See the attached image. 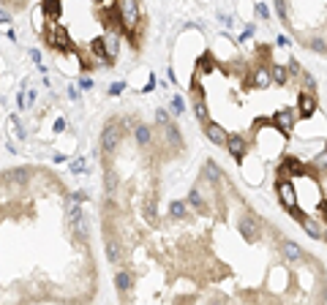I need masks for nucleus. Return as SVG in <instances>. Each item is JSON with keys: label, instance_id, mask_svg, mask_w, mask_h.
Returning a JSON list of instances; mask_svg holds the SVG:
<instances>
[{"label": "nucleus", "instance_id": "f257e3e1", "mask_svg": "<svg viewBox=\"0 0 327 305\" xmlns=\"http://www.w3.org/2000/svg\"><path fill=\"white\" fill-rule=\"evenodd\" d=\"M115 3H117V11H120L123 25H126V33H129V38H134L131 30L139 25V6H136V0H115Z\"/></svg>", "mask_w": 327, "mask_h": 305}, {"label": "nucleus", "instance_id": "f03ea898", "mask_svg": "<svg viewBox=\"0 0 327 305\" xmlns=\"http://www.w3.org/2000/svg\"><path fill=\"white\" fill-rule=\"evenodd\" d=\"M120 139H123V131L117 128L115 123H109L104 131H101V150H104L106 155L117 152V147H120Z\"/></svg>", "mask_w": 327, "mask_h": 305}, {"label": "nucleus", "instance_id": "7ed1b4c3", "mask_svg": "<svg viewBox=\"0 0 327 305\" xmlns=\"http://www.w3.org/2000/svg\"><path fill=\"white\" fill-rule=\"evenodd\" d=\"M47 38H49V47H58V49H63V52H68V35H65V30L60 28L55 19H49V30H47Z\"/></svg>", "mask_w": 327, "mask_h": 305}, {"label": "nucleus", "instance_id": "20e7f679", "mask_svg": "<svg viewBox=\"0 0 327 305\" xmlns=\"http://www.w3.org/2000/svg\"><path fill=\"white\" fill-rule=\"evenodd\" d=\"M278 199L284 202L289 210L297 205V194H294V185H292L289 180H278Z\"/></svg>", "mask_w": 327, "mask_h": 305}, {"label": "nucleus", "instance_id": "39448f33", "mask_svg": "<svg viewBox=\"0 0 327 305\" xmlns=\"http://www.w3.org/2000/svg\"><path fill=\"white\" fill-rule=\"evenodd\" d=\"M204 136H207L213 145H227V139H229L227 131H224L218 123H213V120H207V123H204Z\"/></svg>", "mask_w": 327, "mask_h": 305}, {"label": "nucleus", "instance_id": "423d86ee", "mask_svg": "<svg viewBox=\"0 0 327 305\" xmlns=\"http://www.w3.org/2000/svg\"><path fill=\"white\" fill-rule=\"evenodd\" d=\"M273 123H278V128L284 131V134H289V131L294 128V109H281L273 115Z\"/></svg>", "mask_w": 327, "mask_h": 305}, {"label": "nucleus", "instance_id": "0eeeda50", "mask_svg": "<svg viewBox=\"0 0 327 305\" xmlns=\"http://www.w3.org/2000/svg\"><path fill=\"white\" fill-rule=\"evenodd\" d=\"M227 147H229V152H232L237 161H243V155H245V150H248V145H245V139L240 134H229V139H227Z\"/></svg>", "mask_w": 327, "mask_h": 305}, {"label": "nucleus", "instance_id": "6e6552de", "mask_svg": "<svg viewBox=\"0 0 327 305\" xmlns=\"http://www.w3.org/2000/svg\"><path fill=\"white\" fill-rule=\"evenodd\" d=\"M240 235H243L245 240H251V243H254V240H257V237H259V223L254 221L251 215L240 218Z\"/></svg>", "mask_w": 327, "mask_h": 305}, {"label": "nucleus", "instance_id": "1a4fd4ad", "mask_svg": "<svg viewBox=\"0 0 327 305\" xmlns=\"http://www.w3.org/2000/svg\"><path fill=\"white\" fill-rule=\"evenodd\" d=\"M90 49H93L96 58L104 60V65H112V55H109V49H106V38H93V41H90Z\"/></svg>", "mask_w": 327, "mask_h": 305}, {"label": "nucleus", "instance_id": "9d476101", "mask_svg": "<svg viewBox=\"0 0 327 305\" xmlns=\"http://www.w3.org/2000/svg\"><path fill=\"white\" fill-rule=\"evenodd\" d=\"M300 172H303V166H300V161H294V158H286L284 164L278 166L281 180H286V177H292V175H300Z\"/></svg>", "mask_w": 327, "mask_h": 305}, {"label": "nucleus", "instance_id": "9b49d317", "mask_svg": "<svg viewBox=\"0 0 327 305\" xmlns=\"http://www.w3.org/2000/svg\"><path fill=\"white\" fill-rule=\"evenodd\" d=\"M297 104H300V115H303V118H311V115H314L316 101L311 98V93H300L297 95Z\"/></svg>", "mask_w": 327, "mask_h": 305}, {"label": "nucleus", "instance_id": "f8f14e48", "mask_svg": "<svg viewBox=\"0 0 327 305\" xmlns=\"http://www.w3.org/2000/svg\"><path fill=\"white\" fill-rule=\"evenodd\" d=\"M270 82H273V74H270L267 68H257V71H254V76H251V85H254V88L262 90V88H267Z\"/></svg>", "mask_w": 327, "mask_h": 305}, {"label": "nucleus", "instance_id": "ddd939ff", "mask_svg": "<svg viewBox=\"0 0 327 305\" xmlns=\"http://www.w3.org/2000/svg\"><path fill=\"white\" fill-rule=\"evenodd\" d=\"M281 251H284V259H289V262H297V259L303 256V251H300V245L294 240H284Z\"/></svg>", "mask_w": 327, "mask_h": 305}, {"label": "nucleus", "instance_id": "4468645a", "mask_svg": "<svg viewBox=\"0 0 327 305\" xmlns=\"http://www.w3.org/2000/svg\"><path fill=\"white\" fill-rule=\"evenodd\" d=\"M188 205H191V207H196V213H199V215H204V213H207V202L202 199V194H199L196 188H194L191 194H188Z\"/></svg>", "mask_w": 327, "mask_h": 305}, {"label": "nucleus", "instance_id": "2eb2a0df", "mask_svg": "<svg viewBox=\"0 0 327 305\" xmlns=\"http://www.w3.org/2000/svg\"><path fill=\"white\" fill-rule=\"evenodd\" d=\"M41 8H44L47 19H58L60 17V0H41Z\"/></svg>", "mask_w": 327, "mask_h": 305}, {"label": "nucleus", "instance_id": "dca6fc26", "mask_svg": "<svg viewBox=\"0 0 327 305\" xmlns=\"http://www.w3.org/2000/svg\"><path fill=\"white\" fill-rule=\"evenodd\" d=\"M164 131H166V139L172 142V147H180V145H183V139H180V128H177L175 123L164 125Z\"/></svg>", "mask_w": 327, "mask_h": 305}, {"label": "nucleus", "instance_id": "f3484780", "mask_svg": "<svg viewBox=\"0 0 327 305\" xmlns=\"http://www.w3.org/2000/svg\"><path fill=\"white\" fill-rule=\"evenodd\" d=\"M71 226H74V232H76V237H79V240H88V237H90V229H88V221H85V215H82L79 221H74Z\"/></svg>", "mask_w": 327, "mask_h": 305}, {"label": "nucleus", "instance_id": "a211bd4d", "mask_svg": "<svg viewBox=\"0 0 327 305\" xmlns=\"http://www.w3.org/2000/svg\"><path fill=\"white\" fill-rule=\"evenodd\" d=\"M131 283H134V281H131L129 273H117V275H115V286H117V292H129Z\"/></svg>", "mask_w": 327, "mask_h": 305}, {"label": "nucleus", "instance_id": "6ab92c4d", "mask_svg": "<svg viewBox=\"0 0 327 305\" xmlns=\"http://www.w3.org/2000/svg\"><path fill=\"white\" fill-rule=\"evenodd\" d=\"M273 82L275 85H286V79H289V68H284V65H273Z\"/></svg>", "mask_w": 327, "mask_h": 305}, {"label": "nucleus", "instance_id": "aec40b11", "mask_svg": "<svg viewBox=\"0 0 327 305\" xmlns=\"http://www.w3.org/2000/svg\"><path fill=\"white\" fill-rule=\"evenodd\" d=\"M106 259H109V262H117V259H120V243L117 240H106Z\"/></svg>", "mask_w": 327, "mask_h": 305}, {"label": "nucleus", "instance_id": "412c9836", "mask_svg": "<svg viewBox=\"0 0 327 305\" xmlns=\"http://www.w3.org/2000/svg\"><path fill=\"white\" fill-rule=\"evenodd\" d=\"M194 112H196V118L202 123H207V104H204L202 95H196V101H194Z\"/></svg>", "mask_w": 327, "mask_h": 305}, {"label": "nucleus", "instance_id": "4be33fe9", "mask_svg": "<svg viewBox=\"0 0 327 305\" xmlns=\"http://www.w3.org/2000/svg\"><path fill=\"white\" fill-rule=\"evenodd\" d=\"M303 226H305V232H308L311 237H316V240H319V237H325V232H322V226L316 221H311V218H305L303 221Z\"/></svg>", "mask_w": 327, "mask_h": 305}, {"label": "nucleus", "instance_id": "5701e85b", "mask_svg": "<svg viewBox=\"0 0 327 305\" xmlns=\"http://www.w3.org/2000/svg\"><path fill=\"white\" fill-rule=\"evenodd\" d=\"M204 175L210 177L213 183H216L218 177H221V169H218V164H216V161H204Z\"/></svg>", "mask_w": 327, "mask_h": 305}, {"label": "nucleus", "instance_id": "b1692460", "mask_svg": "<svg viewBox=\"0 0 327 305\" xmlns=\"http://www.w3.org/2000/svg\"><path fill=\"white\" fill-rule=\"evenodd\" d=\"M134 136H136V142H139V145H147V142H150V128H147V125H136Z\"/></svg>", "mask_w": 327, "mask_h": 305}, {"label": "nucleus", "instance_id": "393cba45", "mask_svg": "<svg viewBox=\"0 0 327 305\" xmlns=\"http://www.w3.org/2000/svg\"><path fill=\"white\" fill-rule=\"evenodd\" d=\"M169 215L172 218H183V215H186V202H172V205H169Z\"/></svg>", "mask_w": 327, "mask_h": 305}, {"label": "nucleus", "instance_id": "a878e982", "mask_svg": "<svg viewBox=\"0 0 327 305\" xmlns=\"http://www.w3.org/2000/svg\"><path fill=\"white\" fill-rule=\"evenodd\" d=\"M275 3V11H278V19L289 22V8H286V0H273Z\"/></svg>", "mask_w": 327, "mask_h": 305}, {"label": "nucleus", "instance_id": "bb28decb", "mask_svg": "<svg viewBox=\"0 0 327 305\" xmlns=\"http://www.w3.org/2000/svg\"><path fill=\"white\" fill-rule=\"evenodd\" d=\"M85 215V213H82V207H79V202H74V205H71V210H68V221L74 223V221H79V218Z\"/></svg>", "mask_w": 327, "mask_h": 305}, {"label": "nucleus", "instance_id": "cd10ccee", "mask_svg": "<svg viewBox=\"0 0 327 305\" xmlns=\"http://www.w3.org/2000/svg\"><path fill=\"white\" fill-rule=\"evenodd\" d=\"M156 120H158V125H169L172 123L169 112H166V109H156Z\"/></svg>", "mask_w": 327, "mask_h": 305}, {"label": "nucleus", "instance_id": "c85d7f7f", "mask_svg": "<svg viewBox=\"0 0 327 305\" xmlns=\"http://www.w3.org/2000/svg\"><path fill=\"white\" fill-rule=\"evenodd\" d=\"M308 49H314V52H325V55H327V44L322 41V38H314V41H308Z\"/></svg>", "mask_w": 327, "mask_h": 305}, {"label": "nucleus", "instance_id": "c756f323", "mask_svg": "<svg viewBox=\"0 0 327 305\" xmlns=\"http://www.w3.org/2000/svg\"><path fill=\"white\" fill-rule=\"evenodd\" d=\"M106 49H109L112 60H115V55H117V35H106Z\"/></svg>", "mask_w": 327, "mask_h": 305}, {"label": "nucleus", "instance_id": "7c9ffc66", "mask_svg": "<svg viewBox=\"0 0 327 305\" xmlns=\"http://www.w3.org/2000/svg\"><path fill=\"white\" fill-rule=\"evenodd\" d=\"M199 68H202V71H213V58H210V55H202V58H199Z\"/></svg>", "mask_w": 327, "mask_h": 305}, {"label": "nucleus", "instance_id": "2f4dec72", "mask_svg": "<svg viewBox=\"0 0 327 305\" xmlns=\"http://www.w3.org/2000/svg\"><path fill=\"white\" fill-rule=\"evenodd\" d=\"M183 109H186V106H183V98L175 95V98H172V115H183Z\"/></svg>", "mask_w": 327, "mask_h": 305}, {"label": "nucleus", "instance_id": "473e14b6", "mask_svg": "<svg viewBox=\"0 0 327 305\" xmlns=\"http://www.w3.org/2000/svg\"><path fill=\"white\" fill-rule=\"evenodd\" d=\"M8 177H11V180H17V183H25V180H28V169H14Z\"/></svg>", "mask_w": 327, "mask_h": 305}, {"label": "nucleus", "instance_id": "72a5a7b5", "mask_svg": "<svg viewBox=\"0 0 327 305\" xmlns=\"http://www.w3.org/2000/svg\"><path fill=\"white\" fill-rule=\"evenodd\" d=\"M316 169L327 172V150H322V152H319V158H316Z\"/></svg>", "mask_w": 327, "mask_h": 305}, {"label": "nucleus", "instance_id": "f704fd0d", "mask_svg": "<svg viewBox=\"0 0 327 305\" xmlns=\"http://www.w3.org/2000/svg\"><path fill=\"white\" fill-rule=\"evenodd\" d=\"M115 185H117L115 172H106V188H109V194H115Z\"/></svg>", "mask_w": 327, "mask_h": 305}, {"label": "nucleus", "instance_id": "c9c22d12", "mask_svg": "<svg viewBox=\"0 0 327 305\" xmlns=\"http://www.w3.org/2000/svg\"><path fill=\"white\" fill-rule=\"evenodd\" d=\"M126 90V82H112L109 85V95H120Z\"/></svg>", "mask_w": 327, "mask_h": 305}, {"label": "nucleus", "instance_id": "e433bc0d", "mask_svg": "<svg viewBox=\"0 0 327 305\" xmlns=\"http://www.w3.org/2000/svg\"><path fill=\"white\" fill-rule=\"evenodd\" d=\"M85 166H88V164H85V158H74V161H71V172H82Z\"/></svg>", "mask_w": 327, "mask_h": 305}, {"label": "nucleus", "instance_id": "4c0bfd02", "mask_svg": "<svg viewBox=\"0 0 327 305\" xmlns=\"http://www.w3.org/2000/svg\"><path fill=\"white\" fill-rule=\"evenodd\" d=\"M85 199H88V191H74V194H71V202H79L82 205Z\"/></svg>", "mask_w": 327, "mask_h": 305}, {"label": "nucleus", "instance_id": "58836bf2", "mask_svg": "<svg viewBox=\"0 0 327 305\" xmlns=\"http://www.w3.org/2000/svg\"><path fill=\"white\" fill-rule=\"evenodd\" d=\"M286 68H289V76H297L300 74V63H297V60H289V65H286Z\"/></svg>", "mask_w": 327, "mask_h": 305}, {"label": "nucleus", "instance_id": "ea45409f", "mask_svg": "<svg viewBox=\"0 0 327 305\" xmlns=\"http://www.w3.org/2000/svg\"><path fill=\"white\" fill-rule=\"evenodd\" d=\"M145 215H147V221H156V207H153V202L145 205Z\"/></svg>", "mask_w": 327, "mask_h": 305}, {"label": "nucleus", "instance_id": "a19ab883", "mask_svg": "<svg viewBox=\"0 0 327 305\" xmlns=\"http://www.w3.org/2000/svg\"><path fill=\"white\" fill-rule=\"evenodd\" d=\"M303 82H305V88H308V90H316V82H314V76H311V74H303Z\"/></svg>", "mask_w": 327, "mask_h": 305}, {"label": "nucleus", "instance_id": "79ce46f5", "mask_svg": "<svg viewBox=\"0 0 327 305\" xmlns=\"http://www.w3.org/2000/svg\"><path fill=\"white\" fill-rule=\"evenodd\" d=\"M79 88L82 90H90V88H93V79H90V76H82V79H79Z\"/></svg>", "mask_w": 327, "mask_h": 305}, {"label": "nucleus", "instance_id": "37998d69", "mask_svg": "<svg viewBox=\"0 0 327 305\" xmlns=\"http://www.w3.org/2000/svg\"><path fill=\"white\" fill-rule=\"evenodd\" d=\"M257 14L262 19H270V11H267V6H262V3H257Z\"/></svg>", "mask_w": 327, "mask_h": 305}, {"label": "nucleus", "instance_id": "c03bdc74", "mask_svg": "<svg viewBox=\"0 0 327 305\" xmlns=\"http://www.w3.org/2000/svg\"><path fill=\"white\" fill-rule=\"evenodd\" d=\"M251 35H254V25H248V28L243 30V35H240V41H248Z\"/></svg>", "mask_w": 327, "mask_h": 305}, {"label": "nucleus", "instance_id": "a18cd8bd", "mask_svg": "<svg viewBox=\"0 0 327 305\" xmlns=\"http://www.w3.org/2000/svg\"><path fill=\"white\" fill-rule=\"evenodd\" d=\"M153 88H156V76L150 74V79H147V85H145V93H150Z\"/></svg>", "mask_w": 327, "mask_h": 305}, {"label": "nucleus", "instance_id": "49530a36", "mask_svg": "<svg viewBox=\"0 0 327 305\" xmlns=\"http://www.w3.org/2000/svg\"><path fill=\"white\" fill-rule=\"evenodd\" d=\"M30 58H33V63H41V52H38V49H30Z\"/></svg>", "mask_w": 327, "mask_h": 305}, {"label": "nucleus", "instance_id": "de8ad7c7", "mask_svg": "<svg viewBox=\"0 0 327 305\" xmlns=\"http://www.w3.org/2000/svg\"><path fill=\"white\" fill-rule=\"evenodd\" d=\"M63 128H65V120L58 118V120H55V131H63Z\"/></svg>", "mask_w": 327, "mask_h": 305}, {"label": "nucleus", "instance_id": "09e8293b", "mask_svg": "<svg viewBox=\"0 0 327 305\" xmlns=\"http://www.w3.org/2000/svg\"><path fill=\"white\" fill-rule=\"evenodd\" d=\"M325 240H327V232H325Z\"/></svg>", "mask_w": 327, "mask_h": 305}, {"label": "nucleus", "instance_id": "8fccbe9b", "mask_svg": "<svg viewBox=\"0 0 327 305\" xmlns=\"http://www.w3.org/2000/svg\"><path fill=\"white\" fill-rule=\"evenodd\" d=\"M98 3H104V0H98Z\"/></svg>", "mask_w": 327, "mask_h": 305}]
</instances>
